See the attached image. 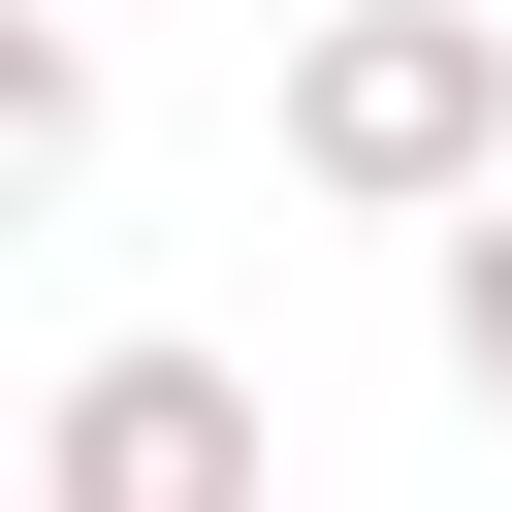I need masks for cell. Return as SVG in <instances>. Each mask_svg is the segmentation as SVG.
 I'll list each match as a JSON object with an SVG mask.
<instances>
[{"label": "cell", "instance_id": "3", "mask_svg": "<svg viewBox=\"0 0 512 512\" xmlns=\"http://www.w3.org/2000/svg\"><path fill=\"white\" fill-rule=\"evenodd\" d=\"M448 352H480V416H512V224H480V256H448Z\"/></svg>", "mask_w": 512, "mask_h": 512}, {"label": "cell", "instance_id": "2", "mask_svg": "<svg viewBox=\"0 0 512 512\" xmlns=\"http://www.w3.org/2000/svg\"><path fill=\"white\" fill-rule=\"evenodd\" d=\"M64 480H96V512H160V480H224V384H96V416H64Z\"/></svg>", "mask_w": 512, "mask_h": 512}, {"label": "cell", "instance_id": "1", "mask_svg": "<svg viewBox=\"0 0 512 512\" xmlns=\"http://www.w3.org/2000/svg\"><path fill=\"white\" fill-rule=\"evenodd\" d=\"M288 128H320L352 192H416V160L480 128V32H320V96H288Z\"/></svg>", "mask_w": 512, "mask_h": 512}]
</instances>
